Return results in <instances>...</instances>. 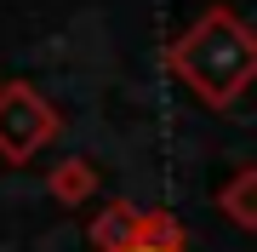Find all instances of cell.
I'll return each mask as SVG.
<instances>
[{"instance_id": "7a4b0ae2", "label": "cell", "mask_w": 257, "mask_h": 252, "mask_svg": "<svg viewBox=\"0 0 257 252\" xmlns=\"http://www.w3.org/2000/svg\"><path fill=\"white\" fill-rule=\"evenodd\" d=\"M57 132H63V115L52 109V98L29 80H6L0 86V160L6 166H23L40 149H52Z\"/></svg>"}, {"instance_id": "6da1fadb", "label": "cell", "mask_w": 257, "mask_h": 252, "mask_svg": "<svg viewBox=\"0 0 257 252\" xmlns=\"http://www.w3.org/2000/svg\"><path fill=\"white\" fill-rule=\"evenodd\" d=\"M166 63L206 109H234L257 80V29L234 6H206L166 46Z\"/></svg>"}, {"instance_id": "277c9868", "label": "cell", "mask_w": 257, "mask_h": 252, "mask_svg": "<svg viewBox=\"0 0 257 252\" xmlns=\"http://www.w3.org/2000/svg\"><path fill=\"white\" fill-rule=\"evenodd\" d=\"M46 189H52L57 206H80V201L97 195V166H92V160H80V155H69V160H57V166H52Z\"/></svg>"}, {"instance_id": "3957f363", "label": "cell", "mask_w": 257, "mask_h": 252, "mask_svg": "<svg viewBox=\"0 0 257 252\" xmlns=\"http://www.w3.org/2000/svg\"><path fill=\"white\" fill-rule=\"evenodd\" d=\"M217 212L229 218L234 229L257 235V166H234V178L217 189Z\"/></svg>"}, {"instance_id": "5b68a950", "label": "cell", "mask_w": 257, "mask_h": 252, "mask_svg": "<svg viewBox=\"0 0 257 252\" xmlns=\"http://www.w3.org/2000/svg\"><path fill=\"white\" fill-rule=\"evenodd\" d=\"M132 246H155V252H189V235H183V224H177V212H172V206H149V212H138Z\"/></svg>"}, {"instance_id": "8992f818", "label": "cell", "mask_w": 257, "mask_h": 252, "mask_svg": "<svg viewBox=\"0 0 257 252\" xmlns=\"http://www.w3.org/2000/svg\"><path fill=\"white\" fill-rule=\"evenodd\" d=\"M138 212H143V206H132V201H109V206L92 218V246H97V252H120V246H132Z\"/></svg>"}, {"instance_id": "52a82bcc", "label": "cell", "mask_w": 257, "mask_h": 252, "mask_svg": "<svg viewBox=\"0 0 257 252\" xmlns=\"http://www.w3.org/2000/svg\"><path fill=\"white\" fill-rule=\"evenodd\" d=\"M120 252H155V246H120Z\"/></svg>"}]
</instances>
